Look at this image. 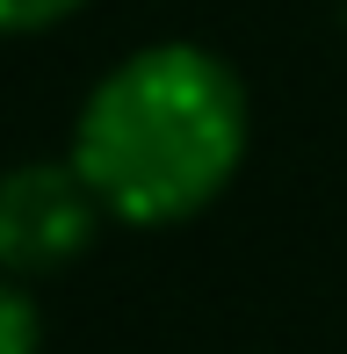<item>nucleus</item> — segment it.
Returning a JSON list of instances; mask_svg holds the SVG:
<instances>
[{
  "mask_svg": "<svg viewBox=\"0 0 347 354\" xmlns=\"http://www.w3.org/2000/svg\"><path fill=\"white\" fill-rule=\"evenodd\" d=\"M0 354H44V311L15 275H0Z\"/></svg>",
  "mask_w": 347,
  "mask_h": 354,
  "instance_id": "nucleus-3",
  "label": "nucleus"
},
{
  "mask_svg": "<svg viewBox=\"0 0 347 354\" xmlns=\"http://www.w3.org/2000/svg\"><path fill=\"white\" fill-rule=\"evenodd\" d=\"M102 196L80 181L73 159H15L0 174V275L51 282L102 239Z\"/></svg>",
  "mask_w": 347,
  "mask_h": 354,
  "instance_id": "nucleus-2",
  "label": "nucleus"
},
{
  "mask_svg": "<svg viewBox=\"0 0 347 354\" xmlns=\"http://www.w3.org/2000/svg\"><path fill=\"white\" fill-rule=\"evenodd\" d=\"M87 0H0V37H37V29H58L66 15H80Z\"/></svg>",
  "mask_w": 347,
  "mask_h": 354,
  "instance_id": "nucleus-4",
  "label": "nucleus"
},
{
  "mask_svg": "<svg viewBox=\"0 0 347 354\" xmlns=\"http://www.w3.org/2000/svg\"><path fill=\"white\" fill-rule=\"evenodd\" d=\"M254 138L246 87L210 44H138L87 87L66 159L116 224L160 232L203 217L232 188Z\"/></svg>",
  "mask_w": 347,
  "mask_h": 354,
  "instance_id": "nucleus-1",
  "label": "nucleus"
}]
</instances>
